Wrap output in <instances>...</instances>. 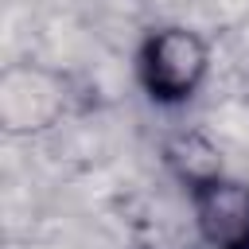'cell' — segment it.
Returning a JSON list of instances; mask_svg holds the SVG:
<instances>
[{
    "label": "cell",
    "instance_id": "6da1fadb",
    "mask_svg": "<svg viewBox=\"0 0 249 249\" xmlns=\"http://www.w3.org/2000/svg\"><path fill=\"white\" fill-rule=\"evenodd\" d=\"M214 47L198 27L163 23L152 27L136 47V82L152 105L179 109L195 101L210 78Z\"/></svg>",
    "mask_w": 249,
    "mask_h": 249
},
{
    "label": "cell",
    "instance_id": "3957f363",
    "mask_svg": "<svg viewBox=\"0 0 249 249\" xmlns=\"http://www.w3.org/2000/svg\"><path fill=\"white\" fill-rule=\"evenodd\" d=\"M187 191L198 249H249V183L237 175H210Z\"/></svg>",
    "mask_w": 249,
    "mask_h": 249
},
{
    "label": "cell",
    "instance_id": "277c9868",
    "mask_svg": "<svg viewBox=\"0 0 249 249\" xmlns=\"http://www.w3.org/2000/svg\"><path fill=\"white\" fill-rule=\"evenodd\" d=\"M163 156H167V167L175 171V179H179L183 187H191V183L210 179V175H218V171H222L218 148H214L206 136H198V132L171 136V140H167V148H163Z\"/></svg>",
    "mask_w": 249,
    "mask_h": 249
},
{
    "label": "cell",
    "instance_id": "7a4b0ae2",
    "mask_svg": "<svg viewBox=\"0 0 249 249\" xmlns=\"http://www.w3.org/2000/svg\"><path fill=\"white\" fill-rule=\"evenodd\" d=\"M74 109V82L51 62L19 58L0 70V132L31 140L58 128Z\"/></svg>",
    "mask_w": 249,
    "mask_h": 249
}]
</instances>
